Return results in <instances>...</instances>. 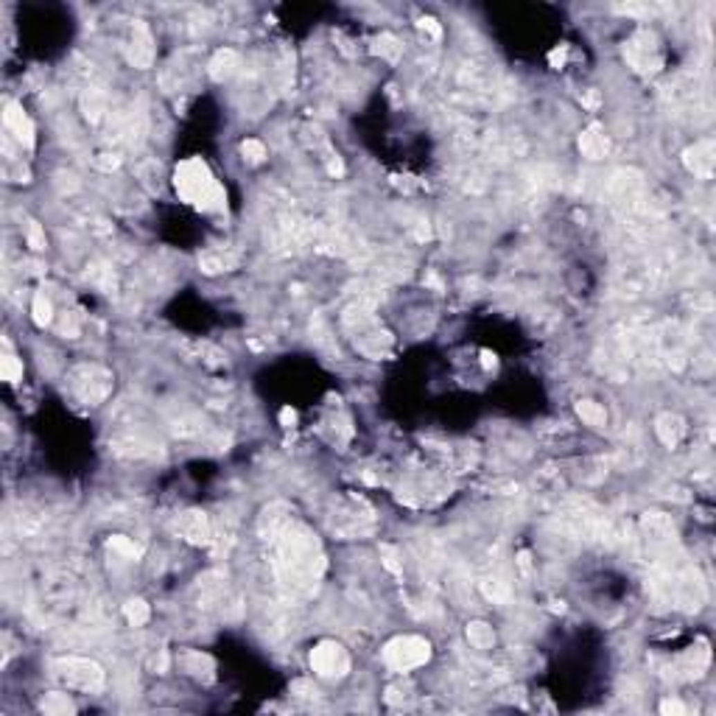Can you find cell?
Returning <instances> with one entry per match:
<instances>
[{"instance_id": "cell-2", "label": "cell", "mask_w": 716, "mask_h": 716, "mask_svg": "<svg viewBox=\"0 0 716 716\" xmlns=\"http://www.w3.org/2000/svg\"><path fill=\"white\" fill-rule=\"evenodd\" d=\"M174 188H177V193L188 204H193V207H199L204 213L222 210L224 202H227L224 188L216 182V177L210 174L207 163L199 160V157H190V160L179 163V168L174 174Z\"/></svg>"}, {"instance_id": "cell-27", "label": "cell", "mask_w": 716, "mask_h": 716, "mask_svg": "<svg viewBox=\"0 0 716 716\" xmlns=\"http://www.w3.org/2000/svg\"><path fill=\"white\" fill-rule=\"evenodd\" d=\"M381 554L386 557L384 562H386L389 571H400V557H397V551H395L392 546H381Z\"/></svg>"}, {"instance_id": "cell-25", "label": "cell", "mask_w": 716, "mask_h": 716, "mask_svg": "<svg viewBox=\"0 0 716 716\" xmlns=\"http://www.w3.org/2000/svg\"><path fill=\"white\" fill-rule=\"evenodd\" d=\"M20 375H23V364L17 361V358H15L12 352H6V355H3V378L15 384Z\"/></svg>"}, {"instance_id": "cell-4", "label": "cell", "mask_w": 716, "mask_h": 716, "mask_svg": "<svg viewBox=\"0 0 716 716\" xmlns=\"http://www.w3.org/2000/svg\"><path fill=\"white\" fill-rule=\"evenodd\" d=\"M428 658H431V643L420 635H400V638H392L384 647V661L395 672L417 669V666L428 663Z\"/></svg>"}, {"instance_id": "cell-1", "label": "cell", "mask_w": 716, "mask_h": 716, "mask_svg": "<svg viewBox=\"0 0 716 716\" xmlns=\"http://www.w3.org/2000/svg\"><path fill=\"white\" fill-rule=\"evenodd\" d=\"M260 535L271 551V571L289 599L314 596L322 571L325 554L316 535L294 521L285 504H274L260 515Z\"/></svg>"}, {"instance_id": "cell-23", "label": "cell", "mask_w": 716, "mask_h": 716, "mask_svg": "<svg viewBox=\"0 0 716 716\" xmlns=\"http://www.w3.org/2000/svg\"><path fill=\"white\" fill-rule=\"evenodd\" d=\"M109 548H112V551H120L126 560H137V557H140V546H134V540H129V537H123V535L109 537Z\"/></svg>"}, {"instance_id": "cell-22", "label": "cell", "mask_w": 716, "mask_h": 716, "mask_svg": "<svg viewBox=\"0 0 716 716\" xmlns=\"http://www.w3.org/2000/svg\"><path fill=\"white\" fill-rule=\"evenodd\" d=\"M51 319H53L51 300H48L45 294H37V297H34V322H37L39 328H45V325H51Z\"/></svg>"}, {"instance_id": "cell-26", "label": "cell", "mask_w": 716, "mask_h": 716, "mask_svg": "<svg viewBox=\"0 0 716 716\" xmlns=\"http://www.w3.org/2000/svg\"><path fill=\"white\" fill-rule=\"evenodd\" d=\"M28 247H31V249H37V252H39V249H45V233H42V227H39L37 222H31V224H28Z\"/></svg>"}, {"instance_id": "cell-10", "label": "cell", "mask_w": 716, "mask_h": 716, "mask_svg": "<svg viewBox=\"0 0 716 716\" xmlns=\"http://www.w3.org/2000/svg\"><path fill=\"white\" fill-rule=\"evenodd\" d=\"M3 120H6V129L15 132V137L20 140L23 149H31V146H34V123L28 120V115L23 112L20 104H6Z\"/></svg>"}, {"instance_id": "cell-3", "label": "cell", "mask_w": 716, "mask_h": 716, "mask_svg": "<svg viewBox=\"0 0 716 716\" xmlns=\"http://www.w3.org/2000/svg\"><path fill=\"white\" fill-rule=\"evenodd\" d=\"M624 59L629 62V67L641 76H655L658 70L663 67V53L658 45L655 31L641 28L635 31L627 42H624Z\"/></svg>"}, {"instance_id": "cell-12", "label": "cell", "mask_w": 716, "mask_h": 716, "mask_svg": "<svg viewBox=\"0 0 716 716\" xmlns=\"http://www.w3.org/2000/svg\"><path fill=\"white\" fill-rule=\"evenodd\" d=\"M132 62L137 67H152L154 62V45H152V34L143 23H134V39H132V51H129Z\"/></svg>"}, {"instance_id": "cell-14", "label": "cell", "mask_w": 716, "mask_h": 716, "mask_svg": "<svg viewBox=\"0 0 716 716\" xmlns=\"http://www.w3.org/2000/svg\"><path fill=\"white\" fill-rule=\"evenodd\" d=\"M238 64H241L238 53H235V51H230V48H224V51H219L216 56L210 59L207 70H210V76L216 79V82H224V79H230V76L235 73Z\"/></svg>"}, {"instance_id": "cell-7", "label": "cell", "mask_w": 716, "mask_h": 716, "mask_svg": "<svg viewBox=\"0 0 716 716\" xmlns=\"http://www.w3.org/2000/svg\"><path fill=\"white\" fill-rule=\"evenodd\" d=\"M311 669L319 677H341L350 669V658L341 643L336 641H322L319 647L311 652Z\"/></svg>"}, {"instance_id": "cell-15", "label": "cell", "mask_w": 716, "mask_h": 716, "mask_svg": "<svg viewBox=\"0 0 716 716\" xmlns=\"http://www.w3.org/2000/svg\"><path fill=\"white\" fill-rule=\"evenodd\" d=\"M199 266L207 271V274H216V271H227L235 266V258L233 255H224V252H210V255H202L199 258Z\"/></svg>"}, {"instance_id": "cell-16", "label": "cell", "mask_w": 716, "mask_h": 716, "mask_svg": "<svg viewBox=\"0 0 716 716\" xmlns=\"http://www.w3.org/2000/svg\"><path fill=\"white\" fill-rule=\"evenodd\" d=\"M467 641L473 643L476 650H490L495 643V635H492V627H487L484 621H476L467 627Z\"/></svg>"}, {"instance_id": "cell-5", "label": "cell", "mask_w": 716, "mask_h": 716, "mask_svg": "<svg viewBox=\"0 0 716 716\" xmlns=\"http://www.w3.org/2000/svg\"><path fill=\"white\" fill-rule=\"evenodd\" d=\"M53 674L59 680H64L67 686L82 688V691H98L104 686V669L96 661H87V658L53 661Z\"/></svg>"}, {"instance_id": "cell-29", "label": "cell", "mask_w": 716, "mask_h": 716, "mask_svg": "<svg viewBox=\"0 0 716 716\" xmlns=\"http://www.w3.org/2000/svg\"><path fill=\"white\" fill-rule=\"evenodd\" d=\"M420 28H428V31H431V37H440V34H442L440 26H437L431 17H422V20H420Z\"/></svg>"}, {"instance_id": "cell-19", "label": "cell", "mask_w": 716, "mask_h": 716, "mask_svg": "<svg viewBox=\"0 0 716 716\" xmlns=\"http://www.w3.org/2000/svg\"><path fill=\"white\" fill-rule=\"evenodd\" d=\"M481 588H484V593H487L492 602H507V599H510V585L501 580V577H487V580L481 582Z\"/></svg>"}, {"instance_id": "cell-6", "label": "cell", "mask_w": 716, "mask_h": 716, "mask_svg": "<svg viewBox=\"0 0 716 716\" xmlns=\"http://www.w3.org/2000/svg\"><path fill=\"white\" fill-rule=\"evenodd\" d=\"M73 389H76L82 403L98 406L109 395V389H112V375L107 370L96 367V364H84V367H79L73 373Z\"/></svg>"}, {"instance_id": "cell-9", "label": "cell", "mask_w": 716, "mask_h": 716, "mask_svg": "<svg viewBox=\"0 0 716 716\" xmlns=\"http://www.w3.org/2000/svg\"><path fill=\"white\" fill-rule=\"evenodd\" d=\"M179 532H182V537L188 543H196V546H210L213 535H216L204 512H185L179 518Z\"/></svg>"}, {"instance_id": "cell-13", "label": "cell", "mask_w": 716, "mask_h": 716, "mask_svg": "<svg viewBox=\"0 0 716 716\" xmlns=\"http://www.w3.org/2000/svg\"><path fill=\"white\" fill-rule=\"evenodd\" d=\"M580 149H582V154L585 157H591V160H602L605 154H607V149H610V143H607V134L602 132V126H588L585 132H582V137H580Z\"/></svg>"}, {"instance_id": "cell-28", "label": "cell", "mask_w": 716, "mask_h": 716, "mask_svg": "<svg viewBox=\"0 0 716 716\" xmlns=\"http://www.w3.org/2000/svg\"><path fill=\"white\" fill-rule=\"evenodd\" d=\"M661 713H674V716H680V713H686V705H683L680 699H663V702H661Z\"/></svg>"}, {"instance_id": "cell-8", "label": "cell", "mask_w": 716, "mask_h": 716, "mask_svg": "<svg viewBox=\"0 0 716 716\" xmlns=\"http://www.w3.org/2000/svg\"><path fill=\"white\" fill-rule=\"evenodd\" d=\"M683 163H686V168H688L694 177L710 179V177H713V165H716V149H713V143H710V140L694 143L691 149H686Z\"/></svg>"}, {"instance_id": "cell-30", "label": "cell", "mask_w": 716, "mask_h": 716, "mask_svg": "<svg viewBox=\"0 0 716 716\" xmlns=\"http://www.w3.org/2000/svg\"><path fill=\"white\" fill-rule=\"evenodd\" d=\"M280 420H283V422H285V425H289V422H294V420H297V414H294V411H292V409H283V414H280Z\"/></svg>"}, {"instance_id": "cell-18", "label": "cell", "mask_w": 716, "mask_h": 716, "mask_svg": "<svg viewBox=\"0 0 716 716\" xmlns=\"http://www.w3.org/2000/svg\"><path fill=\"white\" fill-rule=\"evenodd\" d=\"M123 613H126V618H129L132 627H143V624L149 621V605L143 602V599L126 602V605H123Z\"/></svg>"}, {"instance_id": "cell-11", "label": "cell", "mask_w": 716, "mask_h": 716, "mask_svg": "<svg viewBox=\"0 0 716 716\" xmlns=\"http://www.w3.org/2000/svg\"><path fill=\"white\" fill-rule=\"evenodd\" d=\"M655 431H658V437H661V442L666 448H677L686 440V420L680 414L666 411V414H661L655 420Z\"/></svg>"}, {"instance_id": "cell-17", "label": "cell", "mask_w": 716, "mask_h": 716, "mask_svg": "<svg viewBox=\"0 0 716 716\" xmlns=\"http://www.w3.org/2000/svg\"><path fill=\"white\" fill-rule=\"evenodd\" d=\"M577 411H580V417H582L588 425H593V428H602V425L607 422V411H605L599 403H593V400H580Z\"/></svg>"}, {"instance_id": "cell-20", "label": "cell", "mask_w": 716, "mask_h": 716, "mask_svg": "<svg viewBox=\"0 0 716 716\" xmlns=\"http://www.w3.org/2000/svg\"><path fill=\"white\" fill-rule=\"evenodd\" d=\"M42 710L45 713H73V702H70L64 694H48L42 699Z\"/></svg>"}, {"instance_id": "cell-24", "label": "cell", "mask_w": 716, "mask_h": 716, "mask_svg": "<svg viewBox=\"0 0 716 716\" xmlns=\"http://www.w3.org/2000/svg\"><path fill=\"white\" fill-rule=\"evenodd\" d=\"M241 154H244V160H249V163H263L266 146H263L260 140H247L244 146H241Z\"/></svg>"}, {"instance_id": "cell-21", "label": "cell", "mask_w": 716, "mask_h": 716, "mask_svg": "<svg viewBox=\"0 0 716 716\" xmlns=\"http://www.w3.org/2000/svg\"><path fill=\"white\" fill-rule=\"evenodd\" d=\"M373 51L381 53V56H386V59H392V62L400 56V45H397V39H395L392 34H381V37L373 42Z\"/></svg>"}]
</instances>
